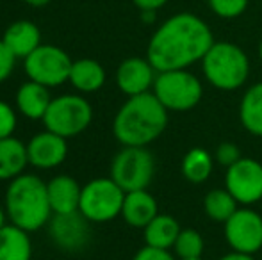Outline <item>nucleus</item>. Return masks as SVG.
Segmentation results:
<instances>
[{"mask_svg":"<svg viewBox=\"0 0 262 260\" xmlns=\"http://www.w3.org/2000/svg\"><path fill=\"white\" fill-rule=\"evenodd\" d=\"M27 155L31 166L38 170H54L68 157V139L50 130H43L29 139Z\"/></svg>","mask_w":262,"mask_h":260,"instance_id":"ddd939ff","label":"nucleus"},{"mask_svg":"<svg viewBox=\"0 0 262 260\" xmlns=\"http://www.w3.org/2000/svg\"><path fill=\"white\" fill-rule=\"evenodd\" d=\"M47 191L54 214H70L79 210L82 187L73 177L57 175L47 182Z\"/></svg>","mask_w":262,"mask_h":260,"instance_id":"dca6fc26","label":"nucleus"},{"mask_svg":"<svg viewBox=\"0 0 262 260\" xmlns=\"http://www.w3.org/2000/svg\"><path fill=\"white\" fill-rule=\"evenodd\" d=\"M168 109L154 93L128 97L113 122V134L123 146H148L168 127Z\"/></svg>","mask_w":262,"mask_h":260,"instance_id":"f03ea898","label":"nucleus"},{"mask_svg":"<svg viewBox=\"0 0 262 260\" xmlns=\"http://www.w3.org/2000/svg\"><path fill=\"white\" fill-rule=\"evenodd\" d=\"M214 45L212 31L193 13H177L152 34L146 46V59L157 72L187 69L205 57Z\"/></svg>","mask_w":262,"mask_h":260,"instance_id":"f257e3e1","label":"nucleus"},{"mask_svg":"<svg viewBox=\"0 0 262 260\" xmlns=\"http://www.w3.org/2000/svg\"><path fill=\"white\" fill-rule=\"evenodd\" d=\"M157 69L146 57H128L116 69V84L127 97L148 93L154 87Z\"/></svg>","mask_w":262,"mask_h":260,"instance_id":"4468645a","label":"nucleus"},{"mask_svg":"<svg viewBox=\"0 0 262 260\" xmlns=\"http://www.w3.org/2000/svg\"><path fill=\"white\" fill-rule=\"evenodd\" d=\"M29 164L27 145L18 137L0 139V182H11L25 173Z\"/></svg>","mask_w":262,"mask_h":260,"instance_id":"6ab92c4d","label":"nucleus"},{"mask_svg":"<svg viewBox=\"0 0 262 260\" xmlns=\"http://www.w3.org/2000/svg\"><path fill=\"white\" fill-rule=\"evenodd\" d=\"M214 168V160L207 150L194 146L182 159V175L186 180L193 184H202L210 177Z\"/></svg>","mask_w":262,"mask_h":260,"instance_id":"b1692460","label":"nucleus"},{"mask_svg":"<svg viewBox=\"0 0 262 260\" xmlns=\"http://www.w3.org/2000/svg\"><path fill=\"white\" fill-rule=\"evenodd\" d=\"M179 260H204V258L200 257V258H179Z\"/></svg>","mask_w":262,"mask_h":260,"instance_id":"e433bc0d","label":"nucleus"},{"mask_svg":"<svg viewBox=\"0 0 262 260\" xmlns=\"http://www.w3.org/2000/svg\"><path fill=\"white\" fill-rule=\"evenodd\" d=\"M239 120L250 134L262 137V82L253 84L243 94L239 104Z\"/></svg>","mask_w":262,"mask_h":260,"instance_id":"5701e85b","label":"nucleus"},{"mask_svg":"<svg viewBox=\"0 0 262 260\" xmlns=\"http://www.w3.org/2000/svg\"><path fill=\"white\" fill-rule=\"evenodd\" d=\"M132 260H175L169 250H159V248L145 246L134 255Z\"/></svg>","mask_w":262,"mask_h":260,"instance_id":"7c9ffc66","label":"nucleus"},{"mask_svg":"<svg viewBox=\"0 0 262 260\" xmlns=\"http://www.w3.org/2000/svg\"><path fill=\"white\" fill-rule=\"evenodd\" d=\"M173 250L179 258H200L204 253V237L194 228H182Z\"/></svg>","mask_w":262,"mask_h":260,"instance_id":"a878e982","label":"nucleus"},{"mask_svg":"<svg viewBox=\"0 0 262 260\" xmlns=\"http://www.w3.org/2000/svg\"><path fill=\"white\" fill-rule=\"evenodd\" d=\"M93 120V107L82 94H61L50 102L45 118L41 120L45 130L64 139L82 134Z\"/></svg>","mask_w":262,"mask_h":260,"instance_id":"423d86ee","label":"nucleus"},{"mask_svg":"<svg viewBox=\"0 0 262 260\" xmlns=\"http://www.w3.org/2000/svg\"><path fill=\"white\" fill-rule=\"evenodd\" d=\"M32 243L29 232L16 225L0 228V260H31Z\"/></svg>","mask_w":262,"mask_h":260,"instance_id":"412c9836","label":"nucleus"},{"mask_svg":"<svg viewBox=\"0 0 262 260\" xmlns=\"http://www.w3.org/2000/svg\"><path fill=\"white\" fill-rule=\"evenodd\" d=\"M241 150H239L237 145L234 143H221L216 148V160L225 168H230L232 164H235L239 159H241Z\"/></svg>","mask_w":262,"mask_h":260,"instance_id":"c85d7f7f","label":"nucleus"},{"mask_svg":"<svg viewBox=\"0 0 262 260\" xmlns=\"http://www.w3.org/2000/svg\"><path fill=\"white\" fill-rule=\"evenodd\" d=\"M49 233L57 248L64 251H79L90 239V221L79 210L54 214L49 221Z\"/></svg>","mask_w":262,"mask_h":260,"instance_id":"f8f14e48","label":"nucleus"},{"mask_svg":"<svg viewBox=\"0 0 262 260\" xmlns=\"http://www.w3.org/2000/svg\"><path fill=\"white\" fill-rule=\"evenodd\" d=\"M16 125L18 120L14 109L7 102L0 100V139L11 137L16 130Z\"/></svg>","mask_w":262,"mask_h":260,"instance_id":"cd10ccee","label":"nucleus"},{"mask_svg":"<svg viewBox=\"0 0 262 260\" xmlns=\"http://www.w3.org/2000/svg\"><path fill=\"white\" fill-rule=\"evenodd\" d=\"M4 207L7 219L29 233L47 226L54 216L47 182L31 173H24L9 182Z\"/></svg>","mask_w":262,"mask_h":260,"instance_id":"7ed1b4c3","label":"nucleus"},{"mask_svg":"<svg viewBox=\"0 0 262 260\" xmlns=\"http://www.w3.org/2000/svg\"><path fill=\"white\" fill-rule=\"evenodd\" d=\"M225 239L232 251L255 255L262 248V216L252 208H237L225 223Z\"/></svg>","mask_w":262,"mask_h":260,"instance_id":"9d476101","label":"nucleus"},{"mask_svg":"<svg viewBox=\"0 0 262 260\" xmlns=\"http://www.w3.org/2000/svg\"><path fill=\"white\" fill-rule=\"evenodd\" d=\"M6 219H7L6 207H0V228H4V226L7 225V223H6Z\"/></svg>","mask_w":262,"mask_h":260,"instance_id":"f704fd0d","label":"nucleus"},{"mask_svg":"<svg viewBox=\"0 0 262 260\" xmlns=\"http://www.w3.org/2000/svg\"><path fill=\"white\" fill-rule=\"evenodd\" d=\"M220 260H255L253 255H246V253H239V251H232V253L225 255Z\"/></svg>","mask_w":262,"mask_h":260,"instance_id":"473e14b6","label":"nucleus"},{"mask_svg":"<svg viewBox=\"0 0 262 260\" xmlns=\"http://www.w3.org/2000/svg\"><path fill=\"white\" fill-rule=\"evenodd\" d=\"M24 2L29 4V6H32V7H43V6H47L50 0H24Z\"/></svg>","mask_w":262,"mask_h":260,"instance_id":"72a5a7b5","label":"nucleus"},{"mask_svg":"<svg viewBox=\"0 0 262 260\" xmlns=\"http://www.w3.org/2000/svg\"><path fill=\"white\" fill-rule=\"evenodd\" d=\"M237 200L227 189H212L204 198L205 214L216 223H227L230 216L237 210Z\"/></svg>","mask_w":262,"mask_h":260,"instance_id":"393cba45","label":"nucleus"},{"mask_svg":"<svg viewBox=\"0 0 262 260\" xmlns=\"http://www.w3.org/2000/svg\"><path fill=\"white\" fill-rule=\"evenodd\" d=\"M152 93L168 111L186 112L200 104L204 87L200 79L187 69H168L157 72Z\"/></svg>","mask_w":262,"mask_h":260,"instance_id":"39448f33","label":"nucleus"},{"mask_svg":"<svg viewBox=\"0 0 262 260\" xmlns=\"http://www.w3.org/2000/svg\"><path fill=\"white\" fill-rule=\"evenodd\" d=\"M14 63H16V57L11 54V50L6 46V43L0 39V84L6 82L11 77L14 69Z\"/></svg>","mask_w":262,"mask_h":260,"instance_id":"c756f323","label":"nucleus"},{"mask_svg":"<svg viewBox=\"0 0 262 260\" xmlns=\"http://www.w3.org/2000/svg\"><path fill=\"white\" fill-rule=\"evenodd\" d=\"M125 191L113 180L95 178L82 185L79 212L90 223H109L121 216Z\"/></svg>","mask_w":262,"mask_h":260,"instance_id":"6e6552de","label":"nucleus"},{"mask_svg":"<svg viewBox=\"0 0 262 260\" xmlns=\"http://www.w3.org/2000/svg\"><path fill=\"white\" fill-rule=\"evenodd\" d=\"M2 41L16 59H25L41 45V31L34 21L18 20L4 31Z\"/></svg>","mask_w":262,"mask_h":260,"instance_id":"2eb2a0df","label":"nucleus"},{"mask_svg":"<svg viewBox=\"0 0 262 260\" xmlns=\"http://www.w3.org/2000/svg\"><path fill=\"white\" fill-rule=\"evenodd\" d=\"M225 189L241 205H253L262 200V164L250 157H241L227 168Z\"/></svg>","mask_w":262,"mask_h":260,"instance_id":"9b49d317","label":"nucleus"},{"mask_svg":"<svg viewBox=\"0 0 262 260\" xmlns=\"http://www.w3.org/2000/svg\"><path fill=\"white\" fill-rule=\"evenodd\" d=\"M14 102H16V109L20 111V114H24L27 120L38 122L45 118L52 97L47 86L34 82V80H27L18 87Z\"/></svg>","mask_w":262,"mask_h":260,"instance_id":"f3484780","label":"nucleus"},{"mask_svg":"<svg viewBox=\"0 0 262 260\" xmlns=\"http://www.w3.org/2000/svg\"><path fill=\"white\" fill-rule=\"evenodd\" d=\"M139 11H157L164 7L169 0H132Z\"/></svg>","mask_w":262,"mask_h":260,"instance_id":"2f4dec72","label":"nucleus"},{"mask_svg":"<svg viewBox=\"0 0 262 260\" xmlns=\"http://www.w3.org/2000/svg\"><path fill=\"white\" fill-rule=\"evenodd\" d=\"M204 75L221 91L239 89L250 75V59L241 46L230 41H214L202 59Z\"/></svg>","mask_w":262,"mask_h":260,"instance_id":"20e7f679","label":"nucleus"},{"mask_svg":"<svg viewBox=\"0 0 262 260\" xmlns=\"http://www.w3.org/2000/svg\"><path fill=\"white\" fill-rule=\"evenodd\" d=\"M157 214V200L146 189L125 193L121 218L125 219L127 225L134 226V228H145Z\"/></svg>","mask_w":262,"mask_h":260,"instance_id":"a211bd4d","label":"nucleus"},{"mask_svg":"<svg viewBox=\"0 0 262 260\" xmlns=\"http://www.w3.org/2000/svg\"><path fill=\"white\" fill-rule=\"evenodd\" d=\"M25 73L29 80H34L50 87H59L70 80L72 57L55 45H39L29 57H25Z\"/></svg>","mask_w":262,"mask_h":260,"instance_id":"1a4fd4ad","label":"nucleus"},{"mask_svg":"<svg viewBox=\"0 0 262 260\" xmlns=\"http://www.w3.org/2000/svg\"><path fill=\"white\" fill-rule=\"evenodd\" d=\"M105 69L98 61L84 57V59H77L72 64V72H70L68 82L75 87L79 93H95V91L102 89L105 84Z\"/></svg>","mask_w":262,"mask_h":260,"instance_id":"aec40b11","label":"nucleus"},{"mask_svg":"<svg viewBox=\"0 0 262 260\" xmlns=\"http://www.w3.org/2000/svg\"><path fill=\"white\" fill-rule=\"evenodd\" d=\"M143 230H145L146 246L159 248V250H171L182 228L173 216L157 214Z\"/></svg>","mask_w":262,"mask_h":260,"instance_id":"4be33fe9","label":"nucleus"},{"mask_svg":"<svg viewBox=\"0 0 262 260\" xmlns=\"http://www.w3.org/2000/svg\"><path fill=\"white\" fill-rule=\"evenodd\" d=\"M259 57H260V61H262V39H260V43H259Z\"/></svg>","mask_w":262,"mask_h":260,"instance_id":"c9c22d12","label":"nucleus"},{"mask_svg":"<svg viewBox=\"0 0 262 260\" xmlns=\"http://www.w3.org/2000/svg\"><path fill=\"white\" fill-rule=\"evenodd\" d=\"M248 2L250 0H209V7L216 16L234 20L245 13Z\"/></svg>","mask_w":262,"mask_h":260,"instance_id":"bb28decb","label":"nucleus"},{"mask_svg":"<svg viewBox=\"0 0 262 260\" xmlns=\"http://www.w3.org/2000/svg\"><path fill=\"white\" fill-rule=\"evenodd\" d=\"M156 175V159L146 146H123L111 162V178L125 193L146 189Z\"/></svg>","mask_w":262,"mask_h":260,"instance_id":"0eeeda50","label":"nucleus"}]
</instances>
